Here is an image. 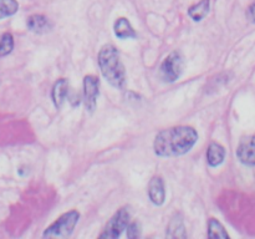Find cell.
<instances>
[{"instance_id":"5","label":"cell","mask_w":255,"mask_h":239,"mask_svg":"<svg viewBox=\"0 0 255 239\" xmlns=\"http://www.w3.org/2000/svg\"><path fill=\"white\" fill-rule=\"evenodd\" d=\"M184 67L183 55L179 51H173L163 60L159 67V74L163 81L174 82L181 77Z\"/></svg>"},{"instance_id":"9","label":"cell","mask_w":255,"mask_h":239,"mask_svg":"<svg viewBox=\"0 0 255 239\" xmlns=\"http://www.w3.org/2000/svg\"><path fill=\"white\" fill-rule=\"evenodd\" d=\"M69 97V82L66 79H59L51 90V100L56 109H61Z\"/></svg>"},{"instance_id":"19","label":"cell","mask_w":255,"mask_h":239,"mask_svg":"<svg viewBox=\"0 0 255 239\" xmlns=\"http://www.w3.org/2000/svg\"><path fill=\"white\" fill-rule=\"evenodd\" d=\"M248 17H249V20H251L252 22H254V24H255V1L251 5V6H249Z\"/></svg>"},{"instance_id":"17","label":"cell","mask_w":255,"mask_h":239,"mask_svg":"<svg viewBox=\"0 0 255 239\" xmlns=\"http://www.w3.org/2000/svg\"><path fill=\"white\" fill-rule=\"evenodd\" d=\"M14 49V36L10 32H4L0 36V57L9 55Z\"/></svg>"},{"instance_id":"2","label":"cell","mask_w":255,"mask_h":239,"mask_svg":"<svg viewBox=\"0 0 255 239\" xmlns=\"http://www.w3.org/2000/svg\"><path fill=\"white\" fill-rule=\"evenodd\" d=\"M100 71L107 82L117 90L125 89L126 71L121 61V56L112 44H106L100 49L97 56Z\"/></svg>"},{"instance_id":"15","label":"cell","mask_w":255,"mask_h":239,"mask_svg":"<svg viewBox=\"0 0 255 239\" xmlns=\"http://www.w3.org/2000/svg\"><path fill=\"white\" fill-rule=\"evenodd\" d=\"M208 238L216 239H228L229 234L227 233L226 228L223 227V224L216 218H211L208 221Z\"/></svg>"},{"instance_id":"18","label":"cell","mask_w":255,"mask_h":239,"mask_svg":"<svg viewBox=\"0 0 255 239\" xmlns=\"http://www.w3.org/2000/svg\"><path fill=\"white\" fill-rule=\"evenodd\" d=\"M127 238L136 239L141 236V224L138 222H129L126 228Z\"/></svg>"},{"instance_id":"11","label":"cell","mask_w":255,"mask_h":239,"mask_svg":"<svg viewBox=\"0 0 255 239\" xmlns=\"http://www.w3.org/2000/svg\"><path fill=\"white\" fill-rule=\"evenodd\" d=\"M114 32L116 35V37H119L120 40H129L136 39L137 37L133 26H132L131 22L126 17H119V19H116V21L114 24Z\"/></svg>"},{"instance_id":"14","label":"cell","mask_w":255,"mask_h":239,"mask_svg":"<svg viewBox=\"0 0 255 239\" xmlns=\"http://www.w3.org/2000/svg\"><path fill=\"white\" fill-rule=\"evenodd\" d=\"M167 237L169 238H187L186 227L181 216H176L169 222L167 228Z\"/></svg>"},{"instance_id":"3","label":"cell","mask_w":255,"mask_h":239,"mask_svg":"<svg viewBox=\"0 0 255 239\" xmlns=\"http://www.w3.org/2000/svg\"><path fill=\"white\" fill-rule=\"evenodd\" d=\"M80 213L76 209L61 214L54 223L50 224L42 233L44 238H69L79 223Z\"/></svg>"},{"instance_id":"12","label":"cell","mask_w":255,"mask_h":239,"mask_svg":"<svg viewBox=\"0 0 255 239\" xmlns=\"http://www.w3.org/2000/svg\"><path fill=\"white\" fill-rule=\"evenodd\" d=\"M226 159V148L218 142L209 143L207 149V162L211 167H218Z\"/></svg>"},{"instance_id":"8","label":"cell","mask_w":255,"mask_h":239,"mask_svg":"<svg viewBox=\"0 0 255 239\" xmlns=\"http://www.w3.org/2000/svg\"><path fill=\"white\" fill-rule=\"evenodd\" d=\"M148 197L154 206H162L166 202V187L163 179L159 176H154L149 179Z\"/></svg>"},{"instance_id":"7","label":"cell","mask_w":255,"mask_h":239,"mask_svg":"<svg viewBox=\"0 0 255 239\" xmlns=\"http://www.w3.org/2000/svg\"><path fill=\"white\" fill-rule=\"evenodd\" d=\"M237 156L239 161L249 167L255 166V134L247 136L241 139L237 148Z\"/></svg>"},{"instance_id":"13","label":"cell","mask_w":255,"mask_h":239,"mask_svg":"<svg viewBox=\"0 0 255 239\" xmlns=\"http://www.w3.org/2000/svg\"><path fill=\"white\" fill-rule=\"evenodd\" d=\"M211 9V0H199L188 9V16L193 21H202L208 15Z\"/></svg>"},{"instance_id":"4","label":"cell","mask_w":255,"mask_h":239,"mask_svg":"<svg viewBox=\"0 0 255 239\" xmlns=\"http://www.w3.org/2000/svg\"><path fill=\"white\" fill-rule=\"evenodd\" d=\"M129 221H131V211H129V207H122L107 222L102 233L99 236V238L117 239L126 231Z\"/></svg>"},{"instance_id":"6","label":"cell","mask_w":255,"mask_h":239,"mask_svg":"<svg viewBox=\"0 0 255 239\" xmlns=\"http://www.w3.org/2000/svg\"><path fill=\"white\" fill-rule=\"evenodd\" d=\"M100 80L95 75H87L84 77V104L89 112H94L97 106Z\"/></svg>"},{"instance_id":"16","label":"cell","mask_w":255,"mask_h":239,"mask_svg":"<svg viewBox=\"0 0 255 239\" xmlns=\"http://www.w3.org/2000/svg\"><path fill=\"white\" fill-rule=\"evenodd\" d=\"M19 10L17 0H0V20L12 16Z\"/></svg>"},{"instance_id":"10","label":"cell","mask_w":255,"mask_h":239,"mask_svg":"<svg viewBox=\"0 0 255 239\" xmlns=\"http://www.w3.org/2000/svg\"><path fill=\"white\" fill-rule=\"evenodd\" d=\"M26 25L30 31L36 32V34H44V32L50 31L54 26L49 17L42 14H32L27 19Z\"/></svg>"},{"instance_id":"1","label":"cell","mask_w":255,"mask_h":239,"mask_svg":"<svg viewBox=\"0 0 255 239\" xmlns=\"http://www.w3.org/2000/svg\"><path fill=\"white\" fill-rule=\"evenodd\" d=\"M198 141L192 126H174L158 132L153 141L154 153L159 157H178L188 153Z\"/></svg>"}]
</instances>
